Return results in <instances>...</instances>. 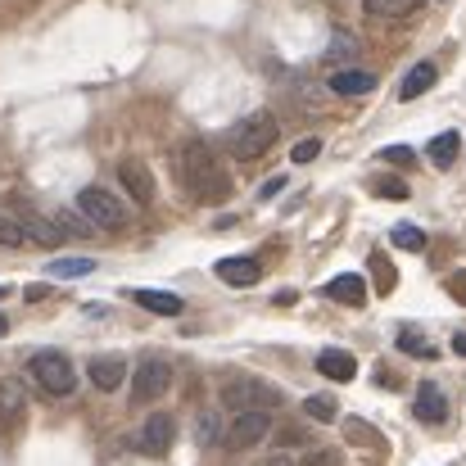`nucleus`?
<instances>
[{
  "instance_id": "18",
  "label": "nucleus",
  "mask_w": 466,
  "mask_h": 466,
  "mask_svg": "<svg viewBox=\"0 0 466 466\" xmlns=\"http://www.w3.org/2000/svg\"><path fill=\"white\" fill-rule=\"evenodd\" d=\"M132 299L141 304V309L158 312V317H181V295H167V290H132Z\"/></svg>"
},
{
  "instance_id": "22",
  "label": "nucleus",
  "mask_w": 466,
  "mask_h": 466,
  "mask_svg": "<svg viewBox=\"0 0 466 466\" xmlns=\"http://www.w3.org/2000/svg\"><path fill=\"white\" fill-rule=\"evenodd\" d=\"M394 249H408V254H421L426 249V231L421 227H412V222H403V227H394Z\"/></svg>"
},
{
  "instance_id": "19",
  "label": "nucleus",
  "mask_w": 466,
  "mask_h": 466,
  "mask_svg": "<svg viewBox=\"0 0 466 466\" xmlns=\"http://www.w3.org/2000/svg\"><path fill=\"white\" fill-rule=\"evenodd\" d=\"M435 64H417L408 77H403V86H399V100H417V96H426L431 86H435Z\"/></svg>"
},
{
  "instance_id": "8",
  "label": "nucleus",
  "mask_w": 466,
  "mask_h": 466,
  "mask_svg": "<svg viewBox=\"0 0 466 466\" xmlns=\"http://www.w3.org/2000/svg\"><path fill=\"white\" fill-rule=\"evenodd\" d=\"M172 440H177V421H172L167 412H155V417H146V421H141L137 444H141V453H146V458H167Z\"/></svg>"
},
{
  "instance_id": "27",
  "label": "nucleus",
  "mask_w": 466,
  "mask_h": 466,
  "mask_svg": "<svg viewBox=\"0 0 466 466\" xmlns=\"http://www.w3.org/2000/svg\"><path fill=\"white\" fill-rule=\"evenodd\" d=\"M0 245L5 249H23L27 245V231L18 227V218H0Z\"/></svg>"
},
{
  "instance_id": "30",
  "label": "nucleus",
  "mask_w": 466,
  "mask_h": 466,
  "mask_svg": "<svg viewBox=\"0 0 466 466\" xmlns=\"http://www.w3.org/2000/svg\"><path fill=\"white\" fill-rule=\"evenodd\" d=\"M295 466H344V462H339V449H312Z\"/></svg>"
},
{
  "instance_id": "2",
  "label": "nucleus",
  "mask_w": 466,
  "mask_h": 466,
  "mask_svg": "<svg viewBox=\"0 0 466 466\" xmlns=\"http://www.w3.org/2000/svg\"><path fill=\"white\" fill-rule=\"evenodd\" d=\"M277 137H281V127H277L272 114H249L245 123L231 127L227 146H231V155L236 158H263L272 146H277Z\"/></svg>"
},
{
  "instance_id": "23",
  "label": "nucleus",
  "mask_w": 466,
  "mask_h": 466,
  "mask_svg": "<svg viewBox=\"0 0 466 466\" xmlns=\"http://www.w3.org/2000/svg\"><path fill=\"white\" fill-rule=\"evenodd\" d=\"M46 272L50 277H86V272H96V258H55Z\"/></svg>"
},
{
  "instance_id": "4",
  "label": "nucleus",
  "mask_w": 466,
  "mask_h": 466,
  "mask_svg": "<svg viewBox=\"0 0 466 466\" xmlns=\"http://www.w3.org/2000/svg\"><path fill=\"white\" fill-rule=\"evenodd\" d=\"M272 408H245V412H236L231 421H227V431H222V449L227 453H249L254 444H263L268 435H272Z\"/></svg>"
},
{
  "instance_id": "37",
  "label": "nucleus",
  "mask_w": 466,
  "mask_h": 466,
  "mask_svg": "<svg viewBox=\"0 0 466 466\" xmlns=\"http://www.w3.org/2000/svg\"><path fill=\"white\" fill-rule=\"evenodd\" d=\"M46 295H50L46 286H27V295H23V299H27V304H36V299H46Z\"/></svg>"
},
{
  "instance_id": "15",
  "label": "nucleus",
  "mask_w": 466,
  "mask_h": 466,
  "mask_svg": "<svg viewBox=\"0 0 466 466\" xmlns=\"http://www.w3.org/2000/svg\"><path fill=\"white\" fill-rule=\"evenodd\" d=\"M86 376H91V385L100 390V394H109V390H118L123 385V376H127V367H123V358H96L91 367H86Z\"/></svg>"
},
{
  "instance_id": "40",
  "label": "nucleus",
  "mask_w": 466,
  "mask_h": 466,
  "mask_svg": "<svg viewBox=\"0 0 466 466\" xmlns=\"http://www.w3.org/2000/svg\"><path fill=\"white\" fill-rule=\"evenodd\" d=\"M268 466H295V458H286V453H281V458H272Z\"/></svg>"
},
{
  "instance_id": "16",
  "label": "nucleus",
  "mask_w": 466,
  "mask_h": 466,
  "mask_svg": "<svg viewBox=\"0 0 466 466\" xmlns=\"http://www.w3.org/2000/svg\"><path fill=\"white\" fill-rule=\"evenodd\" d=\"M18 227H23V231H27V240H36V245H59V240H64V231H59V227H55L50 218L32 213V208H23Z\"/></svg>"
},
{
  "instance_id": "36",
  "label": "nucleus",
  "mask_w": 466,
  "mask_h": 466,
  "mask_svg": "<svg viewBox=\"0 0 466 466\" xmlns=\"http://www.w3.org/2000/svg\"><path fill=\"white\" fill-rule=\"evenodd\" d=\"M449 295H453L458 304H466V272H453V277H449Z\"/></svg>"
},
{
  "instance_id": "32",
  "label": "nucleus",
  "mask_w": 466,
  "mask_h": 466,
  "mask_svg": "<svg viewBox=\"0 0 466 466\" xmlns=\"http://www.w3.org/2000/svg\"><path fill=\"white\" fill-rule=\"evenodd\" d=\"M344 431H349V440H353V444H371V449H380V440H376V435L367 431V421H358V417H353V421H349Z\"/></svg>"
},
{
  "instance_id": "38",
  "label": "nucleus",
  "mask_w": 466,
  "mask_h": 466,
  "mask_svg": "<svg viewBox=\"0 0 466 466\" xmlns=\"http://www.w3.org/2000/svg\"><path fill=\"white\" fill-rule=\"evenodd\" d=\"M281 186H286V177H272V181H268V186H263V195H268V199H272V195H277V190H281Z\"/></svg>"
},
{
  "instance_id": "3",
  "label": "nucleus",
  "mask_w": 466,
  "mask_h": 466,
  "mask_svg": "<svg viewBox=\"0 0 466 466\" xmlns=\"http://www.w3.org/2000/svg\"><path fill=\"white\" fill-rule=\"evenodd\" d=\"M77 213L96 227V231H123L127 227V204L118 195H109L105 186H82L77 190Z\"/></svg>"
},
{
  "instance_id": "35",
  "label": "nucleus",
  "mask_w": 466,
  "mask_h": 466,
  "mask_svg": "<svg viewBox=\"0 0 466 466\" xmlns=\"http://www.w3.org/2000/svg\"><path fill=\"white\" fill-rule=\"evenodd\" d=\"M385 155V163H399V167H412L417 163V155L408 150V146H390V150H380Z\"/></svg>"
},
{
  "instance_id": "21",
  "label": "nucleus",
  "mask_w": 466,
  "mask_h": 466,
  "mask_svg": "<svg viewBox=\"0 0 466 466\" xmlns=\"http://www.w3.org/2000/svg\"><path fill=\"white\" fill-rule=\"evenodd\" d=\"M426 0H367V14H376V18H408Z\"/></svg>"
},
{
  "instance_id": "34",
  "label": "nucleus",
  "mask_w": 466,
  "mask_h": 466,
  "mask_svg": "<svg viewBox=\"0 0 466 466\" xmlns=\"http://www.w3.org/2000/svg\"><path fill=\"white\" fill-rule=\"evenodd\" d=\"M59 231H77V236H86V231H96V227H91L82 213H64V218H59Z\"/></svg>"
},
{
  "instance_id": "6",
  "label": "nucleus",
  "mask_w": 466,
  "mask_h": 466,
  "mask_svg": "<svg viewBox=\"0 0 466 466\" xmlns=\"http://www.w3.org/2000/svg\"><path fill=\"white\" fill-rule=\"evenodd\" d=\"M167 390H172V367L163 358H150V362L137 367V376H132V399L137 403H155Z\"/></svg>"
},
{
  "instance_id": "20",
  "label": "nucleus",
  "mask_w": 466,
  "mask_h": 466,
  "mask_svg": "<svg viewBox=\"0 0 466 466\" xmlns=\"http://www.w3.org/2000/svg\"><path fill=\"white\" fill-rule=\"evenodd\" d=\"M458 150H462V137H458V132H440V137L431 141V163H435V167H453V163H458Z\"/></svg>"
},
{
  "instance_id": "41",
  "label": "nucleus",
  "mask_w": 466,
  "mask_h": 466,
  "mask_svg": "<svg viewBox=\"0 0 466 466\" xmlns=\"http://www.w3.org/2000/svg\"><path fill=\"white\" fill-rule=\"evenodd\" d=\"M5 330H9V321H5V317H0V335H5Z\"/></svg>"
},
{
  "instance_id": "1",
  "label": "nucleus",
  "mask_w": 466,
  "mask_h": 466,
  "mask_svg": "<svg viewBox=\"0 0 466 466\" xmlns=\"http://www.w3.org/2000/svg\"><path fill=\"white\" fill-rule=\"evenodd\" d=\"M177 172H181L186 190H190L199 204H222V199L231 195V177H227V167L218 163V155H213L204 141H190V146L181 150Z\"/></svg>"
},
{
  "instance_id": "31",
  "label": "nucleus",
  "mask_w": 466,
  "mask_h": 466,
  "mask_svg": "<svg viewBox=\"0 0 466 466\" xmlns=\"http://www.w3.org/2000/svg\"><path fill=\"white\" fill-rule=\"evenodd\" d=\"M376 195H385V199H408V181L385 177V181H376Z\"/></svg>"
},
{
  "instance_id": "17",
  "label": "nucleus",
  "mask_w": 466,
  "mask_h": 466,
  "mask_svg": "<svg viewBox=\"0 0 466 466\" xmlns=\"http://www.w3.org/2000/svg\"><path fill=\"white\" fill-rule=\"evenodd\" d=\"M23 408H27V390L18 380H0V421L5 426H18Z\"/></svg>"
},
{
  "instance_id": "25",
  "label": "nucleus",
  "mask_w": 466,
  "mask_h": 466,
  "mask_svg": "<svg viewBox=\"0 0 466 466\" xmlns=\"http://www.w3.org/2000/svg\"><path fill=\"white\" fill-rule=\"evenodd\" d=\"M371 272H376V290H380V295H390V290L399 286V272L390 268L385 254H371Z\"/></svg>"
},
{
  "instance_id": "14",
  "label": "nucleus",
  "mask_w": 466,
  "mask_h": 466,
  "mask_svg": "<svg viewBox=\"0 0 466 466\" xmlns=\"http://www.w3.org/2000/svg\"><path fill=\"white\" fill-rule=\"evenodd\" d=\"M317 371H321L326 380H353V376H358V358L344 353V349H321V353H317Z\"/></svg>"
},
{
  "instance_id": "12",
  "label": "nucleus",
  "mask_w": 466,
  "mask_h": 466,
  "mask_svg": "<svg viewBox=\"0 0 466 466\" xmlns=\"http://www.w3.org/2000/svg\"><path fill=\"white\" fill-rule=\"evenodd\" d=\"M330 91L335 96H367V91H376V73L371 68H335Z\"/></svg>"
},
{
  "instance_id": "9",
  "label": "nucleus",
  "mask_w": 466,
  "mask_h": 466,
  "mask_svg": "<svg viewBox=\"0 0 466 466\" xmlns=\"http://www.w3.org/2000/svg\"><path fill=\"white\" fill-rule=\"evenodd\" d=\"M118 181L127 186V195H132L137 204H150V199H155V177H150V167H146L141 158H123V163H118Z\"/></svg>"
},
{
  "instance_id": "33",
  "label": "nucleus",
  "mask_w": 466,
  "mask_h": 466,
  "mask_svg": "<svg viewBox=\"0 0 466 466\" xmlns=\"http://www.w3.org/2000/svg\"><path fill=\"white\" fill-rule=\"evenodd\" d=\"M317 155H321V141H317V137H309V141H299V146L290 150V158H295V163H312Z\"/></svg>"
},
{
  "instance_id": "28",
  "label": "nucleus",
  "mask_w": 466,
  "mask_h": 466,
  "mask_svg": "<svg viewBox=\"0 0 466 466\" xmlns=\"http://www.w3.org/2000/svg\"><path fill=\"white\" fill-rule=\"evenodd\" d=\"M304 412L312 421H330L335 417V399L330 394H312V399H304Z\"/></svg>"
},
{
  "instance_id": "29",
  "label": "nucleus",
  "mask_w": 466,
  "mask_h": 466,
  "mask_svg": "<svg viewBox=\"0 0 466 466\" xmlns=\"http://www.w3.org/2000/svg\"><path fill=\"white\" fill-rule=\"evenodd\" d=\"M222 431H227L222 417H208V412L199 417V444H222Z\"/></svg>"
},
{
  "instance_id": "39",
  "label": "nucleus",
  "mask_w": 466,
  "mask_h": 466,
  "mask_svg": "<svg viewBox=\"0 0 466 466\" xmlns=\"http://www.w3.org/2000/svg\"><path fill=\"white\" fill-rule=\"evenodd\" d=\"M453 353H462V358H466V335H458V339H453Z\"/></svg>"
},
{
  "instance_id": "26",
  "label": "nucleus",
  "mask_w": 466,
  "mask_h": 466,
  "mask_svg": "<svg viewBox=\"0 0 466 466\" xmlns=\"http://www.w3.org/2000/svg\"><path fill=\"white\" fill-rule=\"evenodd\" d=\"M358 55V41L349 36V32H339L335 41H330V50L321 55V64H339V59H353Z\"/></svg>"
},
{
  "instance_id": "11",
  "label": "nucleus",
  "mask_w": 466,
  "mask_h": 466,
  "mask_svg": "<svg viewBox=\"0 0 466 466\" xmlns=\"http://www.w3.org/2000/svg\"><path fill=\"white\" fill-rule=\"evenodd\" d=\"M326 299H335L344 309H362L367 304V281L358 272H339L335 281H326Z\"/></svg>"
},
{
  "instance_id": "13",
  "label": "nucleus",
  "mask_w": 466,
  "mask_h": 466,
  "mask_svg": "<svg viewBox=\"0 0 466 466\" xmlns=\"http://www.w3.org/2000/svg\"><path fill=\"white\" fill-rule=\"evenodd\" d=\"M258 277H263V268H258L254 258H218V281H227V286H236V290L254 286Z\"/></svg>"
},
{
  "instance_id": "42",
  "label": "nucleus",
  "mask_w": 466,
  "mask_h": 466,
  "mask_svg": "<svg viewBox=\"0 0 466 466\" xmlns=\"http://www.w3.org/2000/svg\"><path fill=\"white\" fill-rule=\"evenodd\" d=\"M5 295H9V290H5V286H0V299H5Z\"/></svg>"
},
{
  "instance_id": "24",
  "label": "nucleus",
  "mask_w": 466,
  "mask_h": 466,
  "mask_svg": "<svg viewBox=\"0 0 466 466\" xmlns=\"http://www.w3.org/2000/svg\"><path fill=\"white\" fill-rule=\"evenodd\" d=\"M399 349L408 358H435V344L426 335H417V330H399Z\"/></svg>"
},
{
  "instance_id": "7",
  "label": "nucleus",
  "mask_w": 466,
  "mask_h": 466,
  "mask_svg": "<svg viewBox=\"0 0 466 466\" xmlns=\"http://www.w3.org/2000/svg\"><path fill=\"white\" fill-rule=\"evenodd\" d=\"M222 403L236 408V412H245V408H272V403H281V394L272 385H263V380H231L222 390Z\"/></svg>"
},
{
  "instance_id": "10",
  "label": "nucleus",
  "mask_w": 466,
  "mask_h": 466,
  "mask_svg": "<svg viewBox=\"0 0 466 466\" xmlns=\"http://www.w3.org/2000/svg\"><path fill=\"white\" fill-rule=\"evenodd\" d=\"M412 412L426 421V426H444L449 421V399H444V390L440 385H417V403H412Z\"/></svg>"
},
{
  "instance_id": "5",
  "label": "nucleus",
  "mask_w": 466,
  "mask_h": 466,
  "mask_svg": "<svg viewBox=\"0 0 466 466\" xmlns=\"http://www.w3.org/2000/svg\"><path fill=\"white\" fill-rule=\"evenodd\" d=\"M27 371H32V380H36L46 394H55V399L73 394V385H77V371H73V362H68L64 353H55V349H41V353H32V358H27Z\"/></svg>"
}]
</instances>
